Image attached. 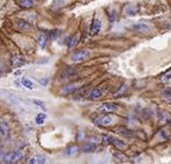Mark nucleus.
<instances>
[{"label":"nucleus","mask_w":171,"mask_h":164,"mask_svg":"<svg viewBox=\"0 0 171 164\" xmlns=\"http://www.w3.org/2000/svg\"><path fill=\"white\" fill-rule=\"evenodd\" d=\"M22 86L24 88L29 89V90L34 89V82L31 80H28V79H22Z\"/></svg>","instance_id":"23"},{"label":"nucleus","mask_w":171,"mask_h":164,"mask_svg":"<svg viewBox=\"0 0 171 164\" xmlns=\"http://www.w3.org/2000/svg\"><path fill=\"white\" fill-rule=\"evenodd\" d=\"M0 134L4 137H7L9 134V125L5 120H0Z\"/></svg>","instance_id":"18"},{"label":"nucleus","mask_w":171,"mask_h":164,"mask_svg":"<svg viewBox=\"0 0 171 164\" xmlns=\"http://www.w3.org/2000/svg\"><path fill=\"white\" fill-rule=\"evenodd\" d=\"M29 164H43V163H46V158L44 156H41V155H37V156H34V157H30L29 161H28Z\"/></svg>","instance_id":"19"},{"label":"nucleus","mask_w":171,"mask_h":164,"mask_svg":"<svg viewBox=\"0 0 171 164\" xmlns=\"http://www.w3.org/2000/svg\"><path fill=\"white\" fill-rule=\"evenodd\" d=\"M78 152H79V147H78V145H71L65 149L64 155L65 156H73V155H75Z\"/></svg>","instance_id":"17"},{"label":"nucleus","mask_w":171,"mask_h":164,"mask_svg":"<svg viewBox=\"0 0 171 164\" xmlns=\"http://www.w3.org/2000/svg\"><path fill=\"white\" fill-rule=\"evenodd\" d=\"M110 145H113L116 148L118 149H124L126 147V142L120 140V139H118V137H110V142H109Z\"/></svg>","instance_id":"15"},{"label":"nucleus","mask_w":171,"mask_h":164,"mask_svg":"<svg viewBox=\"0 0 171 164\" xmlns=\"http://www.w3.org/2000/svg\"><path fill=\"white\" fill-rule=\"evenodd\" d=\"M93 122L97 126H109L111 125V122H113V118L110 115L105 113V115H99L97 117H95L93 119Z\"/></svg>","instance_id":"4"},{"label":"nucleus","mask_w":171,"mask_h":164,"mask_svg":"<svg viewBox=\"0 0 171 164\" xmlns=\"http://www.w3.org/2000/svg\"><path fill=\"white\" fill-rule=\"evenodd\" d=\"M39 82H41V83H43V84H46V83H48V80H39Z\"/></svg>","instance_id":"31"},{"label":"nucleus","mask_w":171,"mask_h":164,"mask_svg":"<svg viewBox=\"0 0 171 164\" xmlns=\"http://www.w3.org/2000/svg\"><path fill=\"white\" fill-rule=\"evenodd\" d=\"M78 75V69L74 68V67H71V66H67L60 71L59 75H58V80L59 81H65L68 80L71 77H74Z\"/></svg>","instance_id":"2"},{"label":"nucleus","mask_w":171,"mask_h":164,"mask_svg":"<svg viewBox=\"0 0 171 164\" xmlns=\"http://www.w3.org/2000/svg\"><path fill=\"white\" fill-rule=\"evenodd\" d=\"M15 24H16V27L22 31H30L31 29H33V24H31V22L28 21V20L18 19L15 21Z\"/></svg>","instance_id":"7"},{"label":"nucleus","mask_w":171,"mask_h":164,"mask_svg":"<svg viewBox=\"0 0 171 164\" xmlns=\"http://www.w3.org/2000/svg\"><path fill=\"white\" fill-rule=\"evenodd\" d=\"M90 56V52L86 49H81V50H76L74 51L71 56H69V59L72 62H81V61L86 60L88 57Z\"/></svg>","instance_id":"1"},{"label":"nucleus","mask_w":171,"mask_h":164,"mask_svg":"<svg viewBox=\"0 0 171 164\" xmlns=\"http://www.w3.org/2000/svg\"><path fill=\"white\" fill-rule=\"evenodd\" d=\"M24 156L23 152L21 150H16V152H12V153H8V154H5L4 158H3V162L5 163H16L21 161Z\"/></svg>","instance_id":"3"},{"label":"nucleus","mask_w":171,"mask_h":164,"mask_svg":"<svg viewBox=\"0 0 171 164\" xmlns=\"http://www.w3.org/2000/svg\"><path fill=\"white\" fill-rule=\"evenodd\" d=\"M45 118H46V115H44V113H38L37 117H36V124H37V125H43Z\"/></svg>","instance_id":"25"},{"label":"nucleus","mask_w":171,"mask_h":164,"mask_svg":"<svg viewBox=\"0 0 171 164\" xmlns=\"http://www.w3.org/2000/svg\"><path fill=\"white\" fill-rule=\"evenodd\" d=\"M138 13H139V7H138V5L128 4L124 7V14H125L126 16H134V15H137Z\"/></svg>","instance_id":"9"},{"label":"nucleus","mask_w":171,"mask_h":164,"mask_svg":"<svg viewBox=\"0 0 171 164\" xmlns=\"http://www.w3.org/2000/svg\"><path fill=\"white\" fill-rule=\"evenodd\" d=\"M114 158H116V161H118V162H124V161L126 160V157L123 155V154L120 153H116L114 154Z\"/></svg>","instance_id":"27"},{"label":"nucleus","mask_w":171,"mask_h":164,"mask_svg":"<svg viewBox=\"0 0 171 164\" xmlns=\"http://www.w3.org/2000/svg\"><path fill=\"white\" fill-rule=\"evenodd\" d=\"M132 29L137 32H148L150 31V26L146 22H137L132 26Z\"/></svg>","instance_id":"10"},{"label":"nucleus","mask_w":171,"mask_h":164,"mask_svg":"<svg viewBox=\"0 0 171 164\" xmlns=\"http://www.w3.org/2000/svg\"><path fill=\"white\" fill-rule=\"evenodd\" d=\"M59 35H60V30H59V29H56V30H51L49 32V37L51 39H52V41H56V39L58 38V36H59Z\"/></svg>","instance_id":"24"},{"label":"nucleus","mask_w":171,"mask_h":164,"mask_svg":"<svg viewBox=\"0 0 171 164\" xmlns=\"http://www.w3.org/2000/svg\"><path fill=\"white\" fill-rule=\"evenodd\" d=\"M103 92L101 89H98V88H94V89H91L90 92H88V99H90V101H97V99H99L101 97H102Z\"/></svg>","instance_id":"13"},{"label":"nucleus","mask_w":171,"mask_h":164,"mask_svg":"<svg viewBox=\"0 0 171 164\" xmlns=\"http://www.w3.org/2000/svg\"><path fill=\"white\" fill-rule=\"evenodd\" d=\"M96 150H97V143H94L91 141L86 142L83 147H82V152L83 153H94Z\"/></svg>","instance_id":"14"},{"label":"nucleus","mask_w":171,"mask_h":164,"mask_svg":"<svg viewBox=\"0 0 171 164\" xmlns=\"http://www.w3.org/2000/svg\"><path fill=\"white\" fill-rule=\"evenodd\" d=\"M168 101H171V92H170V94H169V95H168Z\"/></svg>","instance_id":"32"},{"label":"nucleus","mask_w":171,"mask_h":164,"mask_svg":"<svg viewBox=\"0 0 171 164\" xmlns=\"http://www.w3.org/2000/svg\"><path fill=\"white\" fill-rule=\"evenodd\" d=\"M89 141H91V142H94V143H98V141H99V139L98 137H90V139H89Z\"/></svg>","instance_id":"30"},{"label":"nucleus","mask_w":171,"mask_h":164,"mask_svg":"<svg viewBox=\"0 0 171 164\" xmlns=\"http://www.w3.org/2000/svg\"><path fill=\"white\" fill-rule=\"evenodd\" d=\"M118 109H119L118 104L112 103V102H107V103H103L102 105L98 107V111H102L104 113H111V112L118 111Z\"/></svg>","instance_id":"6"},{"label":"nucleus","mask_w":171,"mask_h":164,"mask_svg":"<svg viewBox=\"0 0 171 164\" xmlns=\"http://www.w3.org/2000/svg\"><path fill=\"white\" fill-rule=\"evenodd\" d=\"M78 42H79V35L78 34L72 35V36L67 39V46H68V49H73V47L78 44Z\"/></svg>","instance_id":"20"},{"label":"nucleus","mask_w":171,"mask_h":164,"mask_svg":"<svg viewBox=\"0 0 171 164\" xmlns=\"http://www.w3.org/2000/svg\"><path fill=\"white\" fill-rule=\"evenodd\" d=\"M168 122H169V125L171 126V119H169V120H168Z\"/></svg>","instance_id":"33"},{"label":"nucleus","mask_w":171,"mask_h":164,"mask_svg":"<svg viewBox=\"0 0 171 164\" xmlns=\"http://www.w3.org/2000/svg\"><path fill=\"white\" fill-rule=\"evenodd\" d=\"M24 64H26V59L21 54H15L14 57L12 58V66L14 68H21Z\"/></svg>","instance_id":"11"},{"label":"nucleus","mask_w":171,"mask_h":164,"mask_svg":"<svg viewBox=\"0 0 171 164\" xmlns=\"http://www.w3.org/2000/svg\"><path fill=\"white\" fill-rule=\"evenodd\" d=\"M160 137H163L164 140H165V139H168V134H167V132H165V130L160 131Z\"/></svg>","instance_id":"29"},{"label":"nucleus","mask_w":171,"mask_h":164,"mask_svg":"<svg viewBox=\"0 0 171 164\" xmlns=\"http://www.w3.org/2000/svg\"><path fill=\"white\" fill-rule=\"evenodd\" d=\"M170 80H171V71L169 73H167L165 75H163V77H162V82L167 83V82H169Z\"/></svg>","instance_id":"28"},{"label":"nucleus","mask_w":171,"mask_h":164,"mask_svg":"<svg viewBox=\"0 0 171 164\" xmlns=\"http://www.w3.org/2000/svg\"><path fill=\"white\" fill-rule=\"evenodd\" d=\"M118 134H120L123 137H134V132L133 131L128 130V128H125V127H118L116 130Z\"/></svg>","instance_id":"16"},{"label":"nucleus","mask_w":171,"mask_h":164,"mask_svg":"<svg viewBox=\"0 0 171 164\" xmlns=\"http://www.w3.org/2000/svg\"><path fill=\"white\" fill-rule=\"evenodd\" d=\"M33 103L36 104L37 107H41V109H42V110L46 111L45 104H44V102H42V101H39V99H34V101H33Z\"/></svg>","instance_id":"26"},{"label":"nucleus","mask_w":171,"mask_h":164,"mask_svg":"<svg viewBox=\"0 0 171 164\" xmlns=\"http://www.w3.org/2000/svg\"><path fill=\"white\" fill-rule=\"evenodd\" d=\"M117 17H118L117 11H116L114 8H111L110 12H109V19H110V22L114 23L116 21H117Z\"/></svg>","instance_id":"22"},{"label":"nucleus","mask_w":171,"mask_h":164,"mask_svg":"<svg viewBox=\"0 0 171 164\" xmlns=\"http://www.w3.org/2000/svg\"><path fill=\"white\" fill-rule=\"evenodd\" d=\"M49 39H50L49 32H41V35H39V37H38V39H37L38 46H39L42 50H44L46 47V45H48Z\"/></svg>","instance_id":"12"},{"label":"nucleus","mask_w":171,"mask_h":164,"mask_svg":"<svg viewBox=\"0 0 171 164\" xmlns=\"http://www.w3.org/2000/svg\"><path fill=\"white\" fill-rule=\"evenodd\" d=\"M81 82L80 81H74V82H69V83L63 86L60 89L61 94H71V92H74L76 89H79Z\"/></svg>","instance_id":"5"},{"label":"nucleus","mask_w":171,"mask_h":164,"mask_svg":"<svg viewBox=\"0 0 171 164\" xmlns=\"http://www.w3.org/2000/svg\"><path fill=\"white\" fill-rule=\"evenodd\" d=\"M18 5L22 8H31L34 6V0H19Z\"/></svg>","instance_id":"21"},{"label":"nucleus","mask_w":171,"mask_h":164,"mask_svg":"<svg viewBox=\"0 0 171 164\" xmlns=\"http://www.w3.org/2000/svg\"><path fill=\"white\" fill-rule=\"evenodd\" d=\"M102 29V21L98 17H94L90 24V34L91 35H97Z\"/></svg>","instance_id":"8"}]
</instances>
